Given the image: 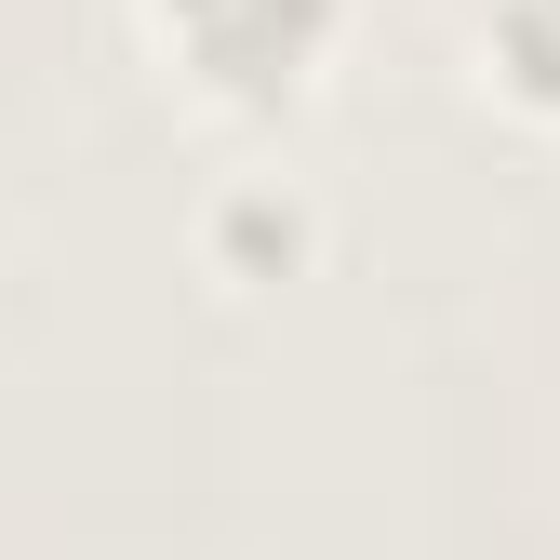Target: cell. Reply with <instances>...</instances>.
Returning a JSON list of instances; mask_svg holds the SVG:
<instances>
[{
	"mask_svg": "<svg viewBox=\"0 0 560 560\" xmlns=\"http://www.w3.org/2000/svg\"><path fill=\"white\" fill-rule=\"evenodd\" d=\"M161 94L214 133H294L347 67V0H120Z\"/></svg>",
	"mask_w": 560,
	"mask_h": 560,
	"instance_id": "obj_1",
	"label": "cell"
},
{
	"mask_svg": "<svg viewBox=\"0 0 560 560\" xmlns=\"http://www.w3.org/2000/svg\"><path fill=\"white\" fill-rule=\"evenodd\" d=\"M467 67H480V94L521 107L560 133V0H480L467 14Z\"/></svg>",
	"mask_w": 560,
	"mask_h": 560,
	"instance_id": "obj_3",
	"label": "cell"
},
{
	"mask_svg": "<svg viewBox=\"0 0 560 560\" xmlns=\"http://www.w3.org/2000/svg\"><path fill=\"white\" fill-rule=\"evenodd\" d=\"M320 241L307 214V187H280V174H228L214 200H200V267L228 280V294H254V280H294Z\"/></svg>",
	"mask_w": 560,
	"mask_h": 560,
	"instance_id": "obj_2",
	"label": "cell"
}]
</instances>
